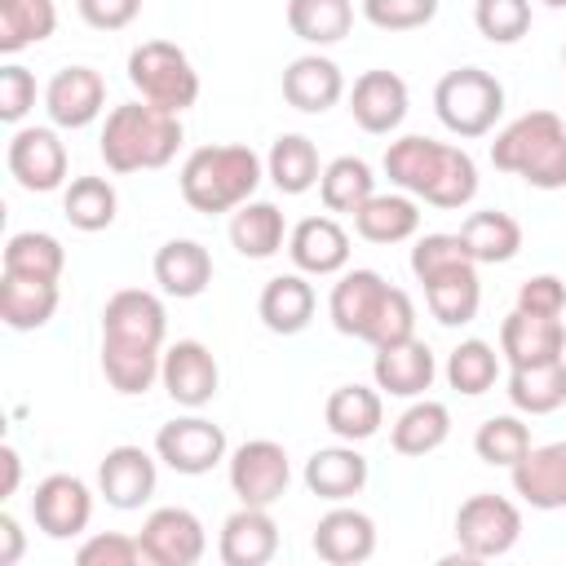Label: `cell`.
Masks as SVG:
<instances>
[{
	"label": "cell",
	"mask_w": 566,
	"mask_h": 566,
	"mask_svg": "<svg viewBox=\"0 0 566 566\" xmlns=\"http://www.w3.org/2000/svg\"><path fill=\"white\" fill-rule=\"evenodd\" d=\"M385 177L433 203V208H464L473 203L478 195V164L469 150L460 146H447V142H433V137H420V133H407L398 142L385 146Z\"/></svg>",
	"instance_id": "obj_1"
},
{
	"label": "cell",
	"mask_w": 566,
	"mask_h": 566,
	"mask_svg": "<svg viewBox=\"0 0 566 566\" xmlns=\"http://www.w3.org/2000/svg\"><path fill=\"white\" fill-rule=\"evenodd\" d=\"M332 327L340 336L367 340V345H389L402 336H416V305L402 287H389L385 274L376 270H345L327 296Z\"/></svg>",
	"instance_id": "obj_2"
},
{
	"label": "cell",
	"mask_w": 566,
	"mask_h": 566,
	"mask_svg": "<svg viewBox=\"0 0 566 566\" xmlns=\"http://www.w3.org/2000/svg\"><path fill=\"white\" fill-rule=\"evenodd\" d=\"M181 146V115L150 106V102H124L102 124V159L111 172H146L172 164Z\"/></svg>",
	"instance_id": "obj_3"
},
{
	"label": "cell",
	"mask_w": 566,
	"mask_h": 566,
	"mask_svg": "<svg viewBox=\"0 0 566 566\" xmlns=\"http://www.w3.org/2000/svg\"><path fill=\"white\" fill-rule=\"evenodd\" d=\"M265 164L252 146H199L186 155L177 181H181V199L195 212H234L239 203L252 199V190L261 186Z\"/></svg>",
	"instance_id": "obj_4"
},
{
	"label": "cell",
	"mask_w": 566,
	"mask_h": 566,
	"mask_svg": "<svg viewBox=\"0 0 566 566\" xmlns=\"http://www.w3.org/2000/svg\"><path fill=\"white\" fill-rule=\"evenodd\" d=\"M491 164L535 190L566 186V124L557 111H526L491 142Z\"/></svg>",
	"instance_id": "obj_5"
},
{
	"label": "cell",
	"mask_w": 566,
	"mask_h": 566,
	"mask_svg": "<svg viewBox=\"0 0 566 566\" xmlns=\"http://www.w3.org/2000/svg\"><path fill=\"white\" fill-rule=\"evenodd\" d=\"M433 111L455 137H486L504 115V84L482 66H455L433 88Z\"/></svg>",
	"instance_id": "obj_6"
},
{
	"label": "cell",
	"mask_w": 566,
	"mask_h": 566,
	"mask_svg": "<svg viewBox=\"0 0 566 566\" xmlns=\"http://www.w3.org/2000/svg\"><path fill=\"white\" fill-rule=\"evenodd\" d=\"M128 84L142 93V102L164 106L172 115L190 111L199 102V71L186 57V49L168 40H142L128 53Z\"/></svg>",
	"instance_id": "obj_7"
},
{
	"label": "cell",
	"mask_w": 566,
	"mask_h": 566,
	"mask_svg": "<svg viewBox=\"0 0 566 566\" xmlns=\"http://www.w3.org/2000/svg\"><path fill=\"white\" fill-rule=\"evenodd\" d=\"M522 539V509L495 491H478L455 509V544L469 562L504 557Z\"/></svg>",
	"instance_id": "obj_8"
},
{
	"label": "cell",
	"mask_w": 566,
	"mask_h": 566,
	"mask_svg": "<svg viewBox=\"0 0 566 566\" xmlns=\"http://www.w3.org/2000/svg\"><path fill=\"white\" fill-rule=\"evenodd\" d=\"M287 482H292V464L274 438H252L230 451V491L239 495V504L270 509L274 500H283Z\"/></svg>",
	"instance_id": "obj_9"
},
{
	"label": "cell",
	"mask_w": 566,
	"mask_h": 566,
	"mask_svg": "<svg viewBox=\"0 0 566 566\" xmlns=\"http://www.w3.org/2000/svg\"><path fill=\"white\" fill-rule=\"evenodd\" d=\"M168 314L164 301L146 287H119L102 310V345H128V349H164Z\"/></svg>",
	"instance_id": "obj_10"
},
{
	"label": "cell",
	"mask_w": 566,
	"mask_h": 566,
	"mask_svg": "<svg viewBox=\"0 0 566 566\" xmlns=\"http://www.w3.org/2000/svg\"><path fill=\"white\" fill-rule=\"evenodd\" d=\"M226 433L221 424L203 420V416H181V420H168L159 424L155 433V455L172 469V473H186V478H199V473H212L221 460H226Z\"/></svg>",
	"instance_id": "obj_11"
},
{
	"label": "cell",
	"mask_w": 566,
	"mask_h": 566,
	"mask_svg": "<svg viewBox=\"0 0 566 566\" xmlns=\"http://www.w3.org/2000/svg\"><path fill=\"white\" fill-rule=\"evenodd\" d=\"M31 517L49 539H75L93 522V491L75 473H49L31 495Z\"/></svg>",
	"instance_id": "obj_12"
},
{
	"label": "cell",
	"mask_w": 566,
	"mask_h": 566,
	"mask_svg": "<svg viewBox=\"0 0 566 566\" xmlns=\"http://www.w3.org/2000/svg\"><path fill=\"white\" fill-rule=\"evenodd\" d=\"M142 557L150 566H195L208 548V531L203 522L181 509V504H168V509H155L146 522H142Z\"/></svg>",
	"instance_id": "obj_13"
},
{
	"label": "cell",
	"mask_w": 566,
	"mask_h": 566,
	"mask_svg": "<svg viewBox=\"0 0 566 566\" xmlns=\"http://www.w3.org/2000/svg\"><path fill=\"white\" fill-rule=\"evenodd\" d=\"M159 385L168 389V398L177 407H208L217 398V385H221V367L212 358V349L203 340H177L164 349V367H159Z\"/></svg>",
	"instance_id": "obj_14"
},
{
	"label": "cell",
	"mask_w": 566,
	"mask_h": 566,
	"mask_svg": "<svg viewBox=\"0 0 566 566\" xmlns=\"http://www.w3.org/2000/svg\"><path fill=\"white\" fill-rule=\"evenodd\" d=\"M4 164H9L13 181L35 195H49L66 181V146L53 128H18L9 137Z\"/></svg>",
	"instance_id": "obj_15"
},
{
	"label": "cell",
	"mask_w": 566,
	"mask_h": 566,
	"mask_svg": "<svg viewBox=\"0 0 566 566\" xmlns=\"http://www.w3.org/2000/svg\"><path fill=\"white\" fill-rule=\"evenodd\" d=\"M155 482H159L155 455L142 451V447H133V442L111 447V451L102 455V464H97V491H102V500H106L111 509H119V513L142 509V504L155 495Z\"/></svg>",
	"instance_id": "obj_16"
},
{
	"label": "cell",
	"mask_w": 566,
	"mask_h": 566,
	"mask_svg": "<svg viewBox=\"0 0 566 566\" xmlns=\"http://www.w3.org/2000/svg\"><path fill=\"white\" fill-rule=\"evenodd\" d=\"M44 111L57 128H88L106 111V80L93 66H62L44 88Z\"/></svg>",
	"instance_id": "obj_17"
},
{
	"label": "cell",
	"mask_w": 566,
	"mask_h": 566,
	"mask_svg": "<svg viewBox=\"0 0 566 566\" xmlns=\"http://www.w3.org/2000/svg\"><path fill=\"white\" fill-rule=\"evenodd\" d=\"M371 376H376V389H380V394H394V398H420V394L433 385L438 363H433V349H429L420 336H402V340L376 345Z\"/></svg>",
	"instance_id": "obj_18"
},
{
	"label": "cell",
	"mask_w": 566,
	"mask_h": 566,
	"mask_svg": "<svg viewBox=\"0 0 566 566\" xmlns=\"http://www.w3.org/2000/svg\"><path fill=\"white\" fill-rule=\"evenodd\" d=\"M407 80L394 71H363L349 88V115L363 133L385 137L407 119Z\"/></svg>",
	"instance_id": "obj_19"
},
{
	"label": "cell",
	"mask_w": 566,
	"mask_h": 566,
	"mask_svg": "<svg viewBox=\"0 0 566 566\" xmlns=\"http://www.w3.org/2000/svg\"><path fill=\"white\" fill-rule=\"evenodd\" d=\"M279 553V522L270 517V509L256 504H239L217 535V557L226 566H265Z\"/></svg>",
	"instance_id": "obj_20"
},
{
	"label": "cell",
	"mask_w": 566,
	"mask_h": 566,
	"mask_svg": "<svg viewBox=\"0 0 566 566\" xmlns=\"http://www.w3.org/2000/svg\"><path fill=\"white\" fill-rule=\"evenodd\" d=\"M287 256L301 274H340L349 265V234L336 217H305L287 234Z\"/></svg>",
	"instance_id": "obj_21"
},
{
	"label": "cell",
	"mask_w": 566,
	"mask_h": 566,
	"mask_svg": "<svg viewBox=\"0 0 566 566\" xmlns=\"http://www.w3.org/2000/svg\"><path fill=\"white\" fill-rule=\"evenodd\" d=\"M500 354L509 358V367H531V363L566 358V327H562V318L513 310L500 323Z\"/></svg>",
	"instance_id": "obj_22"
},
{
	"label": "cell",
	"mask_w": 566,
	"mask_h": 566,
	"mask_svg": "<svg viewBox=\"0 0 566 566\" xmlns=\"http://www.w3.org/2000/svg\"><path fill=\"white\" fill-rule=\"evenodd\" d=\"M314 553L327 566H358L376 553V522L363 509H332L314 526Z\"/></svg>",
	"instance_id": "obj_23"
},
{
	"label": "cell",
	"mask_w": 566,
	"mask_h": 566,
	"mask_svg": "<svg viewBox=\"0 0 566 566\" xmlns=\"http://www.w3.org/2000/svg\"><path fill=\"white\" fill-rule=\"evenodd\" d=\"M283 97H287V106H296L305 115H323L345 97V75H340V66L332 57L301 53L283 71Z\"/></svg>",
	"instance_id": "obj_24"
},
{
	"label": "cell",
	"mask_w": 566,
	"mask_h": 566,
	"mask_svg": "<svg viewBox=\"0 0 566 566\" xmlns=\"http://www.w3.org/2000/svg\"><path fill=\"white\" fill-rule=\"evenodd\" d=\"M513 491L531 504V509H566V442H548V447H531L513 469Z\"/></svg>",
	"instance_id": "obj_25"
},
{
	"label": "cell",
	"mask_w": 566,
	"mask_h": 566,
	"mask_svg": "<svg viewBox=\"0 0 566 566\" xmlns=\"http://www.w3.org/2000/svg\"><path fill=\"white\" fill-rule=\"evenodd\" d=\"M305 486H310L318 500L345 504L349 495H358V491L367 486V460L358 455L354 442L318 447V451L305 460Z\"/></svg>",
	"instance_id": "obj_26"
},
{
	"label": "cell",
	"mask_w": 566,
	"mask_h": 566,
	"mask_svg": "<svg viewBox=\"0 0 566 566\" xmlns=\"http://www.w3.org/2000/svg\"><path fill=\"white\" fill-rule=\"evenodd\" d=\"M314 287L305 283V274L296 270V274H274L265 287H261V296H256V314H261V323L274 332V336H296V332H305L310 327V318H314Z\"/></svg>",
	"instance_id": "obj_27"
},
{
	"label": "cell",
	"mask_w": 566,
	"mask_h": 566,
	"mask_svg": "<svg viewBox=\"0 0 566 566\" xmlns=\"http://www.w3.org/2000/svg\"><path fill=\"white\" fill-rule=\"evenodd\" d=\"M323 420L340 442H367L385 424V398L380 389H367V385H340L327 394Z\"/></svg>",
	"instance_id": "obj_28"
},
{
	"label": "cell",
	"mask_w": 566,
	"mask_h": 566,
	"mask_svg": "<svg viewBox=\"0 0 566 566\" xmlns=\"http://www.w3.org/2000/svg\"><path fill=\"white\" fill-rule=\"evenodd\" d=\"M155 283L177 301L199 296L212 283V252L195 239H168L155 252Z\"/></svg>",
	"instance_id": "obj_29"
},
{
	"label": "cell",
	"mask_w": 566,
	"mask_h": 566,
	"mask_svg": "<svg viewBox=\"0 0 566 566\" xmlns=\"http://www.w3.org/2000/svg\"><path fill=\"white\" fill-rule=\"evenodd\" d=\"M57 283L53 279H22V274H0V323L13 332H35L57 314Z\"/></svg>",
	"instance_id": "obj_30"
},
{
	"label": "cell",
	"mask_w": 566,
	"mask_h": 566,
	"mask_svg": "<svg viewBox=\"0 0 566 566\" xmlns=\"http://www.w3.org/2000/svg\"><path fill=\"white\" fill-rule=\"evenodd\" d=\"M424 305L429 314L442 323V327H464L478 318V305H482V283H478V265H455V270H442L424 283Z\"/></svg>",
	"instance_id": "obj_31"
},
{
	"label": "cell",
	"mask_w": 566,
	"mask_h": 566,
	"mask_svg": "<svg viewBox=\"0 0 566 566\" xmlns=\"http://www.w3.org/2000/svg\"><path fill=\"white\" fill-rule=\"evenodd\" d=\"M283 239H287V221H283V212L274 203L248 199V203L234 208V217H230V243H234L239 256L265 261V256H274L283 248Z\"/></svg>",
	"instance_id": "obj_32"
},
{
	"label": "cell",
	"mask_w": 566,
	"mask_h": 566,
	"mask_svg": "<svg viewBox=\"0 0 566 566\" xmlns=\"http://www.w3.org/2000/svg\"><path fill=\"white\" fill-rule=\"evenodd\" d=\"M460 239L469 243V256L478 265H504L522 252V226H517V217H509L500 208L469 212L460 226Z\"/></svg>",
	"instance_id": "obj_33"
},
{
	"label": "cell",
	"mask_w": 566,
	"mask_h": 566,
	"mask_svg": "<svg viewBox=\"0 0 566 566\" xmlns=\"http://www.w3.org/2000/svg\"><path fill=\"white\" fill-rule=\"evenodd\" d=\"M509 402L522 416H548V411L566 407V358L509 367Z\"/></svg>",
	"instance_id": "obj_34"
},
{
	"label": "cell",
	"mask_w": 566,
	"mask_h": 566,
	"mask_svg": "<svg viewBox=\"0 0 566 566\" xmlns=\"http://www.w3.org/2000/svg\"><path fill=\"white\" fill-rule=\"evenodd\" d=\"M265 177L283 190V195H305L318 186L323 164H318V146L305 133H283L274 137L270 155H265Z\"/></svg>",
	"instance_id": "obj_35"
},
{
	"label": "cell",
	"mask_w": 566,
	"mask_h": 566,
	"mask_svg": "<svg viewBox=\"0 0 566 566\" xmlns=\"http://www.w3.org/2000/svg\"><path fill=\"white\" fill-rule=\"evenodd\" d=\"M354 230L367 239V243H402L420 230V208L416 199L402 190V195H371L358 212H354Z\"/></svg>",
	"instance_id": "obj_36"
},
{
	"label": "cell",
	"mask_w": 566,
	"mask_h": 566,
	"mask_svg": "<svg viewBox=\"0 0 566 566\" xmlns=\"http://www.w3.org/2000/svg\"><path fill=\"white\" fill-rule=\"evenodd\" d=\"M447 438H451V411H447V402H438V398H416V402L394 420V433H389V442H394L398 455H429V451H438Z\"/></svg>",
	"instance_id": "obj_37"
},
{
	"label": "cell",
	"mask_w": 566,
	"mask_h": 566,
	"mask_svg": "<svg viewBox=\"0 0 566 566\" xmlns=\"http://www.w3.org/2000/svg\"><path fill=\"white\" fill-rule=\"evenodd\" d=\"M354 27V0H287V31L314 49L340 44Z\"/></svg>",
	"instance_id": "obj_38"
},
{
	"label": "cell",
	"mask_w": 566,
	"mask_h": 566,
	"mask_svg": "<svg viewBox=\"0 0 566 566\" xmlns=\"http://www.w3.org/2000/svg\"><path fill=\"white\" fill-rule=\"evenodd\" d=\"M376 195V177H371V164L358 159V155H340L323 168L318 177V199L327 212H358L367 199Z\"/></svg>",
	"instance_id": "obj_39"
},
{
	"label": "cell",
	"mask_w": 566,
	"mask_h": 566,
	"mask_svg": "<svg viewBox=\"0 0 566 566\" xmlns=\"http://www.w3.org/2000/svg\"><path fill=\"white\" fill-rule=\"evenodd\" d=\"M0 261H4V274L53 279L57 283L62 270H66V248L53 234H44V230H18V234H9Z\"/></svg>",
	"instance_id": "obj_40"
},
{
	"label": "cell",
	"mask_w": 566,
	"mask_h": 566,
	"mask_svg": "<svg viewBox=\"0 0 566 566\" xmlns=\"http://www.w3.org/2000/svg\"><path fill=\"white\" fill-rule=\"evenodd\" d=\"M115 212H119V195L106 177H75L62 195V217L84 234L106 230L115 221Z\"/></svg>",
	"instance_id": "obj_41"
},
{
	"label": "cell",
	"mask_w": 566,
	"mask_h": 566,
	"mask_svg": "<svg viewBox=\"0 0 566 566\" xmlns=\"http://www.w3.org/2000/svg\"><path fill=\"white\" fill-rule=\"evenodd\" d=\"M57 31L53 0H0V53H18Z\"/></svg>",
	"instance_id": "obj_42"
},
{
	"label": "cell",
	"mask_w": 566,
	"mask_h": 566,
	"mask_svg": "<svg viewBox=\"0 0 566 566\" xmlns=\"http://www.w3.org/2000/svg\"><path fill=\"white\" fill-rule=\"evenodd\" d=\"M164 367V349H128V345H102V376L115 394L133 398L146 394L159 380Z\"/></svg>",
	"instance_id": "obj_43"
},
{
	"label": "cell",
	"mask_w": 566,
	"mask_h": 566,
	"mask_svg": "<svg viewBox=\"0 0 566 566\" xmlns=\"http://www.w3.org/2000/svg\"><path fill=\"white\" fill-rule=\"evenodd\" d=\"M473 451L482 464H495V469H513L526 451H531V424L522 416H491L478 424L473 433Z\"/></svg>",
	"instance_id": "obj_44"
},
{
	"label": "cell",
	"mask_w": 566,
	"mask_h": 566,
	"mask_svg": "<svg viewBox=\"0 0 566 566\" xmlns=\"http://www.w3.org/2000/svg\"><path fill=\"white\" fill-rule=\"evenodd\" d=\"M495 376H500V354H495V345H486L478 336L473 340H460L447 354V385L460 389V394H469V398L486 394L495 385Z\"/></svg>",
	"instance_id": "obj_45"
},
{
	"label": "cell",
	"mask_w": 566,
	"mask_h": 566,
	"mask_svg": "<svg viewBox=\"0 0 566 566\" xmlns=\"http://www.w3.org/2000/svg\"><path fill=\"white\" fill-rule=\"evenodd\" d=\"M473 27L491 44H517L531 31V0H478Z\"/></svg>",
	"instance_id": "obj_46"
},
{
	"label": "cell",
	"mask_w": 566,
	"mask_h": 566,
	"mask_svg": "<svg viewBox=\"0 0 566 566\" xmlns=\"http://www.w3.org/2000/svg\"><path fill=\"white\" fill-rule=\"evenodd\" d=\"M469 261H473V256H469V243L460 239V230H455V234H447V230L420 234L416 248H411V274H416L420 283H429V279L442 274V270L469 265ZM473 265H478V261H473Z\"/></svg>",
	"instance_id": "obj_47"
},
{
	"label": "cell",
	"mask_w": 566,
	"mask_h": 566,
	"mask_svg": "<svg viewBox=\"0 0 566 566\" xmlns=\"http://www.w3.org/2000/svg\"><path fill=\"white\" fill-rule=\"evenodd\" d=\"M363 18L376 31H416L438 18V0H363Z\"/></svg>",
	"instance_id": "obj_48"
},
{
	"label": "cell",
	"mask_w": 566,
	"mask_h": 566,
	"mask_svg": "<svg viewBox=\"0 0 566 566\" xmlns=\"http://www.w3.org/2000/svg\"><path fill=\"white\" fill-rule=\"evenodd\" d=\"M75 562L80 566H137L146 557H142V539L119 535V531H102V535H88L75 548Z\"/></svg>",
	"instance_id": "obj_49"
},
{
	"label": "cell",
	"mask_w": 566,
	"mask_h": 566,
	"mask_svg": "<svg viewBox=\"0 0 566 566\" xmlns=\"http://www.w3.org/2000/svg\"><path fill=\"white\" fill-rule=\"evenodd\" d=\"M31 106H35V75L27 66H18V62L0 66V119L18 124Z\"/></svg>",
	"instance_id": "obj_50"
},
{
	"label": "cell",
	"mask_w": 566,
	"mask_h": 566,
	"mask_svg": "<svg viewBox=\"0 0 566 566\" xmlns=\"http://www.w3.org/2000/svg\"><path fill=\"white\" fill-rule=\"evenodd\" d=\"M517 310L526 314H544V318H562L566 310V283L557 274H535L517 287Z\"/></svg>",
	"instance_id": "obj_51"
},
{
	"label": "cell",
	"mask_w": 566,
	"mask_h": 566,
	"mask_svg": "<svg viewBox=\"0 0 566 566\" xmlns=\"http://www.w3.org/2000/svg\"><path fill=\"white\" fill-rule=\"evenodd\" d=\"M75 9L93 31H124L142 13V0H75Z\"/></svg>",
	"instance_id": "obj_52"
},
{
	"label": "cell",
	"mask_w": 566,
	"mask_h": 566,
	"mask_svg": "<svg viewBox=\"0 0 566 566\" xmlns=\"http://www.w3.org/2000/svg\"><path fill=\"white\" fill-rule=\"evenodd\" d=\"M22 548H27V539H22L18 517L13 513H0V566H13L22 557Z\"/></svg>",
	"instance_id": "obj_53"
},
{
	"label": "cell",
	"mask_w": 566,
	"mask_h": 566,
	"mask_svg": "<svg viewBox=\"0 0 566 566\" xmlns=\"http://www.w3.org/2000/svg\"><path fill=\"white\" fill-rule=\"evenodd\" d=\"M0 469H4V482H0V500H9L18 491V478H22V455L13 447H0Z\"/></svg>",
	"instance_id": "obj_54"
},
{
	"label": "cell",
	"mask_w": 566,
	"mask_h": 566,
	"mask_svg": "<svg viewBox=\"0 0 566 566\" xmlns=\"http://www.w3.org/2000/svg\"><path fill=\"white\" fill-rule=\"evenodd\" d=\"M544 4H548V9H566V0H544Z\"/></svg>",
	"instance_id": "obj_55"
},
{
	"label": "cell",
	"mask_w": 566,
	"mask_h": 566,
	"mask_svg": "<svg viewBox=\"0 0 566 566\" xmlns=\"http://www.w3.org/2000/svg\"><path fill=\"white\" fill-rule=\"evenodd\" d=\"M562 62H566V49H562Z\"/></svg>",
	"instance_id": "obj_56"
}]
</instances>
